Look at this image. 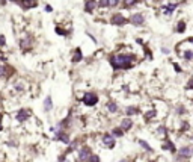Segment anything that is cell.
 I'll use <instances>...</instances> for the list:
<instances>
[{
	"instance_id": "obj_1",
	"label": "cell",
	"mask_w": 193,
	"mask_h": 162,
	"mask_svg": "<svg viewBox=\"0 0 193 162\" xmlns=\"http://www.w3.org/2000/svg\"><path fill=\"white\" fill-rule=\"evenodd\" d=\"M131 62H133L131 55H116L112 58V65L115 68H127L131 65Z\"/></svg>"
},
{
	"instance_id": "obj_2",
	"label": "cell",
	"mask_w": 193,
	"mask_h": 162,
	"mask_svg": "<svg viewBox=\"0 0 193 162\" xmlns=\"http://www.w3.org/2000/svg\"><path fill=\"white\" fill-rule=\"evenodd\" d=\"M83 102H85V105H88V106H94V105L98 102V97H97L94 92H88V94H85Z\"/></svg>"
},
{
	"instance_id": "obj_3",
	"label": "cell",
	"mask_w": 193,
	"mask_h": 162,
	"mask_svg": "<svg viewBox=\"0 0 193 162\" xmlns=\"http://www.w3.org/2000/svg\"><path fill=\"white\" fill-rule=\"evenodd\" d=\"M89 156H91V148H88V147L82 148V150H80V153H79V158H80V161H88Z\"/></svg>"
},
{
	"instance_id": "obj_4",
	"label": "cell",
	"mask_w": 193,
	"mask_h": 162,
	"mask_svg": "<svg viewBox=\"0 0 193 162\" xmlns=\"http://www.w3.org/2000/svg\"><path fill=\"white\" fill-rule=\"evenodd\" d=\"M125 21H127V20H125L121 14H115V15L112 17V23H113V24H116V26H122Z\"/></svg>"
},
{
	"instance_id": "obj_5",
	"label": "cell",
	"mask_w": 193,
	"mask_h": 162,
	"mask_svg": "<svg viewBox=\"0 0 193 162\" xmlns=\"http://www.w3.org/2000/svg\"><path fill=\"white\" fill-rule=\"evenodd\" d=\"M178 155H179L181 158H189V156L193 155V148H190V147H184V148H181V150L178 152Z\"/></svg>"
},
{
	"instance_id": "obj_6",
	"label": "cell",
	"mask_w": 193,
	"mask_h": 162,
	"mask_svg": "<svg viewBox=\"0 0 193 162\" xmlns=\"http://www.w3.org/2000/svg\"><path fill=\"white\" fill-rule=\"evenodd\" d=\"M143 21H145V18H143L142 14H134V15L131 17V23H133L134 26H139V24H142Z\"/></svg>"
},
{
	"instance_id": "obj_7",
	"label": "cell",
	"mask_w": 193,
	"mask_h": 162,
	"mask_svg": "<svg viewBox=\"0 0 193 162\" xmlns=\"http://www.w3.org/2000/svg\"><path fill=\"white\" fill-rule=\"evenodd\" d=\"M95 6H97V2H95V0H86V2H85V9H86V12H92V11L95 9Z\"/></svg>"
},
{
	"instance_id": "obj_8",
	"label": "cell",
	"mask_w": 193,
	"mask_h": 162,
	"mask_svg": "<svg viewBox=\"0 0 193 162\" xmlns=\"http://www.w3.org/2000/svg\"><path fill=\"white\" fill-rule=\"evenodd\" d=\"M103 143H104L107 147H113V145H115V138L110 136V135H104V136H103Z\"/></svg>"
},
{
	"instance_id": "obj_9",
	"label": "cell",
	"mask_w": 193,
	"mask_h": 162,
	"mask_svg": "<svg viewBox=\"0 0 193 162\" xmlns=\"http://www.w3.org/2000/svg\"><path fill=\"white\" fill-rule=\"evenodd\" d=\"M23 8H33L36 6V0H21Z\"/></svg>"
},
{
	"instance_id": "obj_10",
	"label": "cell",
	"mask_w": 193,
	"mask_h": 162,
	"mask_svg": "<svg viewBox=\"0 0 193 162\" xmlns=\"http://www.w3.org/2000/svg\"><path fill=\"white\" fill-rule=\"evenodd\" d=\"M27 117H29V114H27L26 111H20V112H18V115H17L18 121H24Z\"/></svg>"
},
{
	"instance_id": "obj_11",
	"label": "cell",
	"mask_w": 193,
	"mask_h": 162,
	"mask_svg": "<svg viewBox=\"0 0 193 162\" xmlns=\"http://www.w3.org/2000/svg\"><path fill=\"white\" fill-rule=\"evenodd\" d=\"M131 120H128V118H125V120H122V129L124 130H128L130 127H131Z\"/></svg>"
},
{
	"instance_id": "obj_12",
	"label": "cell",
	"mask_w": 193,
	"mask_h": 162,
	"mask_svg": "<svg viewBox=\"0 0 193 162\" xmlns=\"http://www.w3.org/2000/svg\"><path fill=\"white\" fill-rule=\"evenodd\" d=\"M82 59V52L80 50H75V55H74V58H72V62L75 64V62H79Z\"/></svg>"
},
{
	"instance_id": "obj_13",
	"label": "cell",
	"mask_w": 193,
	"mask_h": 162,
	"mask_svg": "<svg viewBox=\"0 0 193 162\" xmlns=\"http://www.w3.org/2000/svg\"><path fill=\"white\" fill-rule=\"evenodd\" d=\"M136 2H137V0H124V3H125V8H130V6L136 5Z\"/></svg>"
},
{
	"instance_id": "obj_14",
	"label": "cell",
	"mask_w": 193,
	"mask_h": 162,
	"mask_svg": "<svg viewBox=\"0 0 193 162\" xmlns=\"http://www.w3.org/2000/svg\"><path fill=\"white\" fill-rule=\"evenodd\" d=\"M184 27H186V23H184V21H179V23H178V29H176V30H178V32H184Z\"/></svg>"
},
{
	"instance_id": "obj_15",
	"label": "cell",
	"mask_w": 193,
	"mask_h": 162,
	"mask_svg": "<svg viewBox=\"0 0 193 162\" xmlns=\"http://www.w3.org/2000/svg\"><path fill=\"white\" fill-rule=\"evenodd\" d=\"M59 140H60L62 143H68V141H70V138H68L67 135H64V133H60V135H59Z\"/></svg>"
},
{
	"instance_id": "obj_16",
	"label": "cell",
	"mask_w": 193,
	"mask_h": 162,
	"mask_svg": "<svg viewBox=\"0 0 193 162\" xmlns=\"http://www.w3.org/2000/svg\"><path fill=\"white\" fill-rule=\"evenodd\" d=\"M50 108H52V99H50V97H47V99H45V109L48 111Z\"/></svg>"
},
{
	"instance_id": "obj_17",
	"label": "cell",
	"mask_w": 193,
	"mask_h": 162,
	"mask_svg": "<svg viewBox=\"0 0 193 162\" xmlns=\"http://www.w3.org/2000/svg\"><path fill=\"white\" fill-rule=\"evenodd\" d=\"M119 3V0H107V6H116Z\"/></svg>"
},
{
	"instance_id": "obj_18",
	"label": "cell",
	"mask_w": 193,
	"mask_h": 162,
	"mask_svg": "<svg viewBox=\"0 0 193 162\" xmlns=\"http://www.w3.org/2000/svg\"><path fill=\"white\" fill-rule=\"evenodd\" d=\"M116 109H118V106L115 103H109V111L110 112H116Z\"/></svg>"
},
{
	"instance_id": "obj_19",
	"label": "cell",
	"mask_w": 193,
	"mask_h": 162,
	"mask_svg": "<svg viewBox=\"0 0 193 162\" xmlns=\"http://www.w3.org/2000/svg\"><path fill=\"white\" fill-rule=\"evenodd\" d=\"M122 130H124V129H115V130H113V135L121 136V135H122Z\"/></svg>"
},
{
	"instance_id": "obj_20",
	"label": "cell",
	"mask_w": 193,
	"mask_h": 162,
	"mask_svg": "<svg viewBox=\"0 0 193 162\" xmlns=\"http://www.w3.org/2000/svg\"><path fill=\"white\" fill-rule=\"evenodd\" d=\"M89 162H100V159H98V156H89Z\"/></svg>"
},
{
	"instance_id": "obj_21",
	"label": "cell",
	"mask_w": 193,
	"mask_h": 162,
	"mask_svg": "<svg viewBox=\"0 0 193 162\" xmlns=\"http://www.w3.org/2000/svg\"><path fill=\"white\" fill-rule=\"evenodd\" d=\"M136 111H137V109L131 106V108H127V114H136Z\"/></svg>"
},
{
	"instance_id": "obj_22",
	"label": "cell",
	"mask_w": 193,
	"mask_h": 162,
	"mask_svg": "<svg viewBox=\"0 0 193 162\" xmlns=\"http://www.w3.org/2000/svg\"><path fill=\"white\" fill-rule=\"evenodd\" d=\"M139 144H141V145H143V147H145V150H151V147H149V145L146 144L145 141H139Z\"/></svg>"
},
{
	"instance_id": "obj_23",
	"label": "cell",
	"mask_w": 193,
	"mask_h": 162,
	"mask_svg": "<svg viewBox=\"0 0 193 162\" xmlns=\"http://www.w3.org/2000/svg\"><path fill=\"white\" fill-rule=\"evenodd\" d=\"M98 6H107V0H100V3H98Z\"/></svg>"
},
{
	"instance_id": "obj_24",
	"label": "cell",
	"mask_w": 193,
	"mask_h": 162,
	"mask_svg": "<svg viewBox=\"0 0 193 162\" xmlns=\"http://www.w3.org/2000/svg\"><path fill=\"white\" fill-rule=\"evenodd\" d=\"M0 46H5V36H0Z\"/></svg>"
},
{
	"instance_id": "obj_25",
	"label": "cell",
	"mask_w": 193,
	"mask_h": 162,
	"mask_svg": "<svg viewBox=\"0 0 193 162\" xmlns=\"http://www.w3.org/2000/svg\"><path fill=\"white\" fill-rule=\"evenodd\" d=\"M3 74H5V67L0 65V76H3Z\"/></svg>"
},
{
	"instance_id": "obj_26",
	"label": "cell",
	"mask_w": 193,
	"mask_h": 162,
	"mask_svg": "<svg viewBox=\"0 0 193 162\" xmlns=\"http://www.w3.org/2000/svg\"><path fill=\"white\" fill-rule=\"evenodd\" d=\"M121 162H122V161H121Z\"/></svg>"
}]
</instances>
